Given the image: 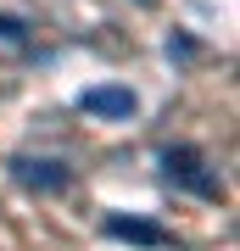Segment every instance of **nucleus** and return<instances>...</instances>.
<instances>
[{
    "label": "nucleus",
    "instance_id": "2",
    "mask_svg": "<svg viewBox=\"0 0 240 251\" xmlns=\"http://www.w3.org/2000/svg\"><path fill=\"white\" fill-rule=\"evenodd\" d=\"M162 173H168V179H179L185 190H196V196H218V179L207 173L201 151H190V145H179V151L162 156Z\"/></svg>",
    "mask_w": 240,
    "mask_h": 251
},
{
    "label": "nucleus",
    "instance_id": "1",
    "mask_svg": "<svg viewBox=\"0 0 240 251\" xmlns=\"http://www.w3.org/2000/svg\"><path fill=\"white\" fill-rule=\"evenodd\" d=\"M11 179L28 184V190H39V196H62V190L73 184V173L62 168V162H51V156H11Z\"/></svg>",
    "mask_w": 240,
    "mask_h": 251
},
{
    "label": "nucleus",
    "instance_id": "3",
    "mask_svg": "<svg viewBox=\"0 0 240 251\" xmlns=\"http://www.w3.org/2000/svg\"><path fill=\"white\" fill-rule=\"evenodd\" d=\"M79 112H89V117H134L140 112V95L129 84H95V90L79 95Z\"/></svg>",
    "mask_w": 240,
    "mask_h": 251
},
{
    "label": "nucleus",
    "instance_id": "4",
    "mask_svg": "<svg viewBox=\"0 0 240 251\" xmlns=\"http://www.w3.org/2000/svg\"><path fill=\"white\" fill-rule=\"evenodd\" d=\"M107 234L112 240H129V246H151V251H162L173 240L162 224H151V218H107Z\"/></svg>",
    "mask_w": 240,
    "mask_h": 251
}]
</instances>
